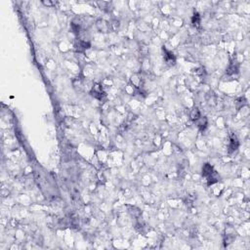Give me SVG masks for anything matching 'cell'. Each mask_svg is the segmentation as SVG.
I'll use <instances>...</instances> for the list:
<instances>
[{"label":"cell","mask_w":250,"mask_h":250,"mask_svg":"<svg viewBox=\"0 0 250 250\" xmlns=\"http://www.w3.org/2000/svg\"><path fill=\"white\" fill-rule=\"evenodd\" d=\"M91 95L93 96L94 98L98 99V100H102L105 97V96H106L105 92L103 91V89H102V86H101V85H99V84H96L95 86L92 88Z\"/></svg>","instance_id":"cell-1"},{"label":"cell","mask_w":250,"mask_h":250,"mask_svg":"<svg viewBox=\"0 0 250 250\" xmlns=\"http://www.w3.org/2000/svg\"><path fill=\"white\" fill-rule=\"evenodd\" d=\"M163 51H164V60H165V62L168 65H174L175 62H176V58H175L173 53L166 50L164 47H163Z\"/></svg>","instance_id":"cell-2"},{"label":"cell","mask_w":250,"mask_h":250,"mask_svg":"<svg viewBox=\"0 0 250 250\" xmlns=\"http://www.w3.org/2000/svg\"><path fill=\"white\" fill-rule=\"evenodd\" d=\"M239 147V142L236 136H232L230 140V145H229V152H233L237 151Z\"/></svg>","instance_id":"cell-3"},{"label":"cell","mask_w":250,"mask_h":250,"mask_svg":"<svg viewBox=\"0 0 250 250\" xmlns=\"http://www.w3.org/2000/svg\"><path fill=\"white\" fill-rule=\"evenodd\" d=\"M196 124H198V127L199 128L200 131H204L207 127V124H208V121H207L206 117H203V116H200V117L195 121Z\"/></svg>","instance_id":"cell-4"},{"label":"cell","mask_w":250,"mask_h":250,"mask_svg":"<svg viewBox=\"0 0 250 250\" xmlns=\"http://www.w3.org/2000/svg\"><path fill=\"white\" fill-rule=\"evenodd\" d=\"M213 167H212L209 163H205L204 164V166L202 167V176L203 177H208L209 175H211L212 173H213Z\"/></svg>","instance_id":"cell-5"},{"label":"cell","mask_w":250,"mask_h":250,"mask_svg":"<svg viewBox=\"0 0 250 250\" xmlns=\"http://www.w3.org/2000/svg\"><path fill=\"white\" fill-rule=\"evenodd\" d=\"M218 180H219V175L217 174L216 171H213V173L207 177V185L208 186L213 185L214 183L218 182Z\"/></svg>","instance_id":"cell-6"},{"label":"cell","mask_w":250,"mask_h":250,"mask_svg":"<svg viewBox=\"0 0 250 250\" xmlns=\"http://www.w3.org/2000/svg\"><path fill=\"white\" fill-rule=\"evenodd\" d=\"M75 47H76V49H77L78 51L82 52V51H84V50H86L87 48H89V47H90V44L88 43V42H86V41L79 40V41H78V43L75 45Z\"/></svg>","instance_id":"cell-7"},{"label":"cell","mask_w":250,"mask_h":250,"mask_svg":"<svg viewBox=\"0 0 250 250\" xmlns=\"http://www.w3.org/2000/svg\"><path fill=\"white\" fill-rule=\"evenodd\" d=\"M200 116H201L200 111H199V110H198V108H195V109H194L193 110H191V113H190V118L193 119V120L196 121V120H198V119L200 117Z\"/></svg>","instance_id":"cell-8"},{"label":"cell","mask_w":250,"mask_h":250,"mask_svg":"<svg viewBox=\"0 0 250 250\" xmlns=\"http://www.w3.org/2000/svg\"><path fill=\"white\" fill-rule=\"evenodd\" d=\"M191 23H193V25L194 26H198L199 25V24H200V17H199V15L198 13L194 15L193 19H191Z\"/></svg>","instance_id":"cell-9"},{"label":"cell","mask_w":250,"mask_h":250,"mask_svg":"<svg viewBox=\"0 0 250 250\" xmlns=\"http://www.w3.org/2000/svg\"><path fill=\"white\" fill-rule=\"evenodd\" d=\"M44 5H46V6H53V5H55V2H50V1H44L43 2Z\"/></svg>","instance_id":"cell-10"}]
</instances>
